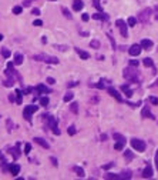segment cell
<instances>
[{"label":"cell","mask_w":158,"mask_h":180,"mask_svg":"<svg viewBox=\"0 0 158 180\" xmlns=\"http://www.w3.org/2000/svg\"><path fill=\"white\" fill-rule=\"evenodd\" d=\"M122 76H124V79L128 80V81H134V83H138V81H140V76H138L137 67H135V69H131V67L124 69Z\"/></svg>","instance_id":"1"},{"label":"cell","mask_w":158,"mask_h":180,"mask_svg":"<svg viewBox=\"0 0 158 180\" xmlns=\"http://www.w3.org/2000/svg\"><path fill=\"white\" fill-rule=\"evenodd\" d=\"M33 60L43 62V63H49V64H57L59 63V59L57 57H53V56H49V54H34L33 56Z\"/></svg>","instance_id":"2"},{"label":"cell","mask_w":158,"mask_h":180,"mask_svg":"<svg viewBox=\"0 0 158 180\" xmlns=\"http://www.w3.org/2000/svg\"><path fill=\"white\" fill-rule=\"evenodd\" d=\"M43 119H46L47 120V124H49V127L51 129V132L54 133V134H60V130H59V124H57V120H56V117H53V116H50V114H43Z\"/></svg>","instance_id":"3"},{"label":"cell","mask_w":158,"mask_h":180,"mask_svg":"<svg viewBox=\"0 0 158 180\" xmlns=\"http://www.w3.org/2000/svg\"><path fill=\"white\" fill-rule=\"evenodd\" d=\"M151 13H152V9H149V7H147V9H144L140 15H138V20L142 23V24H147L148 22H149V17H151Z\"/></svg>","instance_id":"4"},{"label":"cell","mask_w":158,"mask_h":180,"mask_svg":"<svg viewBox=\"0 0 158 180\" xmlns=\"http://www.w3.org/2000/svg\"><path fill=\"white\" fill-rule=\"evenodd\" d=\"M37 110H39V106H34V105L26 106L24 110H23V117H24L27 122H30V120H32V114H33L34 112H37Z\"/></svg>","instance_id":"5"},{"label":"cell","mask_w":158,"mask_h":180,"mask_svg":"<svg viewBox=\"0 0 158 180\" xmlns=\"http://www.w3.org/2000/svg\"><path fill=\"white\" fill-rule=\"evenodd\" d=\"M131 146H132V149H135V152H144L145 150V142L144 140H141V139H132L131 140Z\"/></svg>","instance_id":"6"},{"label":"cell","mask_w":158,"mask_h":180,"mask_svg":"<svg viewBox=\"0 0 158 180\" xmlns=\"http://www.w3.org/2000/svg\"><path fill=\"white\" fill-rule=\"evenodd\" d=\"M141 50H142L141 44H132V46L128 49V53H130L132 57H135V56H138V54L141 53Z\"/></svg>","instance_id":"7"},{"label":"cell","mask_w":158,"mask_h":180,"mask_svg":"<svg viewBox=\"0 0 158 180\" xmlns=\"http://www.w3.org/2000/svg\"><path fill=\"white\" fill-rule=\"evenodd\" d=\"M9 171H10L12 176H17V174L20 173V166H19L17 163H12V164L9 166Z\"/></svg>","instance_id":"8"},{"label":"cell","mask_w":158,"mask_h":180,"mask_svg":"<svg viewBox=\"0 0 158 180\" xmlns=\"http://www.w3.org/2000/svg\"><path fill=\"white\" fill-rule=\"evenodd\" d=\"M142 177H144V179H151V177H152V167H151L149 163H148V164L145 166V169L142 170Z\"/></svg>","instance_id":"9"},{"label":"cell","mask_w":158,"mask_h":180,"mask_svg":"<svg viewBox=\"0 0 158 180\" xmlns=\"http://www.w3.org/2000/svg\"><path fill=\"white\" fill-rule=\"evenodd\" d=\"M141 116H142L144 119H155V116L151 113V110H149V107H148V106H145V107L142 109V112H141Z\"/></svg>","instance_id":"10"},{"label":"cell","mask_w":158,"mask_h":180,"mask_svg":"<svg viewBox=\"0 0 158 180\" xmlns=\"http://www.w3.org/2000/svg\"><path fill=\"white\" fill-rule=\"evenodd\" d=\"M107 90H108V93H110V95H111V96H113V97L117 100V102H122V97L120 96V93L117 92L115 89H113V87H108Z\"/></svg>","instance_id":"11"},{"label":"cell","mask_w":158,"mask_h":180,"mask_svg":"<svg viewBox=\"0 0 158 180\" xmlns=\"http://www.w3.org/2000/svg\"><path fill=\"white\" fill-rule=\"evenodd\" d=\"M34 90H37V92L40 93V95H44V93H51V89H49L47 86H44V84H39Z\"/></svg>","instance_id":"12"},{"label":"cell","mask_w":158,"mask_h":180,"mask_svg":"<svg viewBox=\"0 0 158 180\" xmlns=\"http://www.w3.org/2000/svg\"><path fill=\"white\" fill-rule=\"evenodd\" d=\"M33 142H34V143H37V144H40V146H41V147H44V149H49V147H50V144H49L44 139H41V137H34V139H33Z\"/></svg>","instance_id":"13"},{"label":"cell","mask_w":158,"mask_h":180,"mask_svg":"<svg viewBox=\"0 0 158 180\" xmlns=\"http://www.w3.org/2000/svg\"><path fill=\"white\" fill-rule=\"evenodd\" d=\"M83 7H84L83 0H74V2H73V9H74V12H80Z\"/></svg>","instance_id":"14"},{"label":"cell","mask_w":158,"mask_h":180,"mask_svg":"<svg viewBox=\"0 0 158 180\" xmlns=\"http://www.w3.org/2000/svg\"><path fill=\"white\" fill-rule=\"evenodd\" d=\"M10 153H12V156L14 157V159H19L20 157V144H16V147H12L10 149Z\"/></svg>","instance_id":"15"},{"label":"cell","mask_w":158,"mask_h":180,"mask_svg":"<svg viewBox=\"0 0 158 180\" xmlns=\"http://www.w3.org/2000/svg\"><path fill=\"white\" fill-rule=\"evenodd\" d=\"M152 46H154V43H152V40H149V39H144V40L141 42V47H142V49H145V50L151 49Z\"/></svg>","instance_id":"16"},{"label":"cell","mask_w":158,"mask_h":180,"mask_svg":"<svg viewBox=\"0 0 158 180\" xmlns=\"http://www.w3.org/2000/svg\"><path fill=\"white\" fill-rule=\"evenodd\" d=\"M121 90L124 92L125 97H131V96H132V90L130 89V86H128V84H122V86H121Z\"/></svg>","instance_id":"17"},{"label":"cell","mask_w":158,"mask_h":180,"mask_svg":"<svg viewBox=\"0 0 158 180\" xmlns=\"http://www.w3.org/2000/svg\"><path fill=\"white\" fill-rule=\"evenodd\" d=\"M23 60H24L23 54H22V53H16V54H14V60H13V63H14L16 66H19V64L23 63Z\"/></svg>","instance_id":"18"},{"label":"cell","mask_w":158,"mask_h":180,"mask_svg":"<svg viewBox=\"0 0 158 180\" xmlns=\"http://www.w3.org/2000/svg\"><path fill=\"white\" fill-rule=\"evenodd\" d=\"M120 33H121V36L124 37V39H127L128 37V30H127V23H124V24H121L120 27Z\"/></svg>","instance_id":"19"},{"label":"cell","mask_w":158,"mask_h":180,"mask_svg":"<svg viewBox=\"0 0 158 180\" xmlns=\"http://www.w3.org/2000/svg\"><path fill=\"white\" fill-rule=\"evenodd\" d=\"M76 52L78 53V56H80L83 60H87V59L90 57V53H87V52H84V50H81V49H78V47H76Z\"/></svg>","instance_id":"20"},{"label":"cell","mask_w":158,"mask_h":180,"mask_svg":"<svg viewBox=\"0 0 158 180\" xmlns=\"http://www.w3.org/2000/svg\"><path fill=\"white\" fill-rule=\"evenodd\" d=\"M93 19H95V20H108V15H105V13H95V15H93Z\"/></svg>","instance_id":"21"},{"label":"cell","mask_w":158,"mask_h":180,"mask_svg":"<svg viewBox=\"0 0 158 180\" xmlns=\"http://www.w3.org/2000/svg\"><path fill=\"white\" fill-rule=\"evenodd\" d=\"M124 157H125L127 161H131V160L134 159V153H132L131 150H124Z\"/></svg>","instance_id":"22"},{"label":"cell","mask_w":158,"mask_h":180,"mask_svg":"<svg viewBox=\"0 0 158 180\" xmlns=\"http://www.w3.org/2000/svg\"><path fill=\"white\" fill-rule=\"evenodd\" d=\"M113 139L117 140V142H122V143H125V137H124L122 134H120V133H113Z\"/></svg>","instance_id":"23"},{"label":"cell","mask_w":158,"mask_h":180,"mask_svg":"<svg viewBox=\"0 0 158 180\" xmlns=\"http://www.w3.org/2000/svg\"><path fill=\"white\" fill-rule=\"evenodd\" d=\"M142 63H144L145 67H154V62H152V59H149V57H145V59L142 60Z\"/></svg>","instance_id":"24"},{"label":"cell","mask_w":158,"mask_h":180,"mask_svg":"<svg viewBox=\"0 0 158 180\" xmlns=\"http://www.w3.org/2000/svg\"><path fill=\"white\" fill-rule=\"evenodd\" d=\"M70 110L74 113V114H78V103H76V102H73L71 105H70Z\"/></svg>","instance_id":"25"},{"label":"cell","mask_w":158,"mask_h":180,"mask_svg":"<svg viewBox=\"0 0 158 180\" xmlns=\"http://www.w3.org/2000/svg\"><path fill=\"white\" fill-rule=\"evenodd\" d=\"M16 95H17V100H16V103H17V105H22V100H23V96H22V95H23V92H22L20 89H17V90H16Z\"/></svg>","instance_id":"26"},{"label":"cell","mask_w":158,"mask_h":180,"mask_svg":"<svg viewBox=\"0 0 158 180\" xmlns=\"http://www.w3.org/2000/svg\"><path fill=\"white\" fill-rule=\"evenodd\" d=\"M53 47L57 49V50H60V52H66V50H68V46H66V44H54Z\"/></svg>","instance_id":"27"},{"label":"cell","mask_w":158,"mask_h":180,"mask_svg":"<svg viewBox=\"0 0 158 180\" xmlns=\"http://www.w3.org/2000/svg\"><path fill=\"white\" fill-rule=\"evenodd\" d=\"M74 171L77 173L78 177H84V170H83V167H78V166H77V167H74Z\"/></svg>","instance_id":"28"},{"label":"cell","mask_w":158,"mask_h":180,"mask_svg":"<svg viewBox=\"0 0 158 180\" xmlns=\"http://www.w3.org/2000/svg\"><path fill=\"white\" fill-rule=\"evenodd\" d=\"M90 47H93V49H100V42L98 40H91L90 42Z\"/></svg>","instance_id":"29"},{"label":"cell","mask_w":158,"mask_h":180,"mask_svg":"<svg viewBox=\"0 0 158 180\" xmlns=\"http://www.w3.org/2000/svg\"><path fill=\"white\" fill-rule=\"evenodd\" d=\"M73 97H74V95H73L71 92H68V93L63 97V100H64V102H71V100H73Z\"/></svg>","instance_id":"30"},{"label":"cell","mask_w":158,"mask_h":180,"mask_svg":"<svg viewBox=\"0 0 158 180\" xmlns=\"http://www.w3.org/2000/svg\"><path fill=\"white\" fill-rule=\"evenodd\" d=\"M132 176H131V171L130 170H125V171H122L121 173V179H131Z\"/></svg>","instance_id":"31"},{"label":"cell","mask_w":158,"mask_h":180,"mask_svg":"<svg viewBox=\"0 0 158 180\" xmlns=\"http://www.w3.org/2000/svg\"><path fill=\"white\" fill-rule=\"evenodd\" d=\"M22 12H23V6H14L13 7V13L14 15H20Z\"/></svg>","instance_id":"32"},{"label":"cell","mask_w":158,"mask_h":180,"mask_svg":"<svg viewBox=\"0 0 158 180\" xmlns=\"http://www.w3.org/2000/svg\"><path fill=\"white\" fill-rule=\"evenodd\" d=\"M2 56H3V57H6V59H7V57H10V50H9V49H6V47H3V49H2Z\"/></svg>","instance_id":"33"},{"label":"cell","mask_w":158,"mask_h":180,"mask_svg":"<svg viewBox=\"0 0 158 180\" xmlns=\"http://www.w3.org/2000/svg\"><path fill=\"white\" fill-rule=\"evenodd\" d=\"M124 144H125V143H122V142H117V143L114 144V149H115V150H122V149H124Z\"/></svg>","instance_id":"34"},{"label":"cell","mask_w":158,"mask_h":180,"mask_svg":"<svg viewBox=\"0 0 158 180\" xmlns=\"http://www.w3.org/2000/svg\"><path fill=\"white\" fill-rule=\"evenodd\" d=\"M67 133H68L70 136H74V134L77 133V130H76V127H74V126H70V127L67 129Z\"/></svg>","instance_id":"35"},{"label":"cell","mask_w":158,"mask_h":180,"mask_svg":"<svg viewBox=\"0 0 158 180\" xmlns=\"http://www.w3.org/2000/svg\"><path fill=\"white\" fill-rule=\"evenodd\" d=\"M61 12H63V15H64V16H66L67 19H71V17H73V16L70 15V12H68V10H67L66 7H61Z\"/></svg>","instance_id":"36"},{"label":"cell","mask_w":158,"mask_h":180,"mask_svg":"<svg viewBox=\"0 0 158 180\" xmlns=\"http://www.w3.org/2000/svg\"><path fill=\"white\" fill-rule=\"evenodd\" d=\"M105 179H121V176L113 174V173H107V174H105Z\"/></svg>","instance_id":"37"},{"label":"cell","mask_w":158,"mask_h":180,"mask_svg":"<svg viewBox=\"0 0 158 180\" xmlns=\"http://www.w3.org/2000/svg\"><path fill=\"white\" fill-rule=\"evenodd\" d=\"M127 23H128V26H134V24L137 23V19L131 16V17H128V22H127Z\"/></svg>","instance_id":"38"},{"label":"cell","mask_w":158,"mask_h":180,"mask_svg":"<svg viewBox=\"0 0 158 180\" xmlns=\"http://www.w3.org/2000/svg\"><path fill=\"white\" fill-rule=\"evenodd\" d=\"M40 105L41 106H47L49 105V97H40Z\"/></svg>","instance_id":"39"},{"label":"cell","mask_w":158,"mask_h":180,"mask_svg":"<svg viewBox=\"0 0 158 180\" xmlns=\"http://www.w3.org/2000/svg\"><path fill=\"white\" fill-rule=\"evenodd\" d=\"M30 150H32V144H30V143H26V146H24V153H26V154H29V153H30Z\"/></svg>","instance_id":"40"},{"label":"cell","mask_w":158,"mask_h":180,"mask_svg":"<svg viewBox=\"0 0 158 180\" xmlns=\"http://www.w3.org/2000/svg\"><path fill=\"white\" fill-rule=\"evenodd\" d=\"M32 15H34V16H39V15H40V10H39L37 7H33V9H32Z\"/></svg>","instance_id":"41"},{"label":"cell","mask_w":158,"mask_h":180,"mask_svg":"<svg viewBox=\"0 0 158 180\" xmlns=\"http://www.w3.org/2000/svg\"><path fill=\"white\" fill-rule=\"evenodd\" d=\"M41 24H43V22H41L40 19H37V20H34V22H33V26H37V27H40Z\"/></svg>","instance_id":"42"},{"label":"cell","mask_w":158,"mask_h":180,"mask_svg":"<svg viewBox=\"0 0 158 180\" xmlns=\"http://www.w3.org/2000/svg\"><path fill=\"white\" fill-rule=\"evenodd\" d=\"M130 66L131 67H137L138 66V60H130Z\"/></svg>","instance_id":"43"},{"label":"cell","mask_w":158,"mask_h":180,"mask_svg":"<svg viewBox=\"0 0 158 180\" xmlns=\"http://www.w3.org/2000/svg\"><path fill=\"white\" fill-rule=\"evenodd\" d=\"M113 166H114V163H107V164L103 166V169H104V170H108V169H111Z\"/></svg>","instance_id":"44"},{"label":"cell","mask_w":158,"mask_h":180,"mask_svg":"<svg viewBox=\"0 0 158 180\" xmlns=\"http://www.w3.org/2000/svg\"><path fill=\"white\" fill-rule=\"evenodd\" d=\"M149 102H151L152 105H155V106H158V99H157V97H149Z\"/></svg>","instance_id":"45"},{"label":"cell","mask_w":158,"mask_h":180,"mask_svg":"<svg viewBox=\"0 0 158 180\" xmlns=\"http://www.w3.org/2000/svg\"><path fill=\"white\" fill-rule=\"evenodd\" d=\"M94 6L97 7V10L101 12V6H100V0H94Z\"/></svg>","instance_id":"46"},{"label":"cell","mask_w":158,"mask_h":180,"mask_svg":"<svg viewBox=\"0 0 158 180\" xmlns=\"http://www.w3.org/2000/svg\"><path fill=\"white\" fill-rule=\"evenodd\" d=\"M94 87H97V89H104V84H103V81H98L97 84H93Z\"/></svg>","instance_id":"47"},{"label":"cell","mask_w":158,"mask_h":180,"mask_svg":"<svg viewBox=\"0 0 158 180\" xmlns=\"http://www.w3.org/2000/svg\"><path fill=\"white\" fill-rule=\"evenodd\" d=\"M50 160H51V163H53V166H56V167L59 166V163H57V159H56V157H53V156H51V157H50Z\"/></svg>","instance_id":"48"},{"label":"cell","mask_w":158,"mask_h":180,"mask_svg":"<svg viewBox=\"0 0 158 180\" xmlns=\"http://www.w3.org/2000/svg\"><path fill=\"white\" fill-rule=\"evenodd\" d=\"M81 19H83V22H88V19H90V16H88L87 13H84V15L81 16Z\"/></svg>","instance_id":"49"},{"label":"cell","mask_w":158,"mask_h":180,"mask_svg":"<svg viewBox=\"0 0 158 180\" xmlns=\"http://www.w3.org/2000/svg\"><path fill=\"white\" fill-rule=\"evenodd\" d=\"M77 84H78V81H70V83H67V87H74Z\"/></svg>","instance_id":"50"},{"label":"cell","mask_w":158,"mask_h":180,"mask_svg":"<svg viewBox=\"0 0 158 180\" xmlns=\"http://www.w3.org/2000/svg\"><path fill=\"white\" fill-rule=\"evenodd\" d=\"M47 83H49V84H54V83H56V80H54L53 77H47Z\"/></svg>","instance_id":"51"},{"label":"cell","mask_w":158,"mask_h":180,"mask_svg":"<svg viewBox=\"0 0 158 180\" xmlns=\"http://www.w3.org/2000/svg\"><path fill=\"white\" fill-rule=\"evenodd\" d=\"M108 37H110V42H111V44H113V49H115V42H114V39L108 34Z\"/></svg>","instance_id":"52"},{"label":"cell","mask_w":158,"mask_h":180,"mask_svg":"<svg viewBox=\"0 0 158 180\" xmlns=\"http://www.w3.org/2000/svg\"><path fill=\"white\" fill-rule=\"evenodd\" d=\"M155 166H157V169H158V150H157V153H155Z\"/></svg>","instance_id":"53"},{"label":"cell","mask_w":158,"mask_h":180,"mask_svg":"<svg viewBox=\"0 0 158 180\" xmlns=\"http://www.w3.org/2000/svg\"><path fill=\"white\" fill-rule=\"evenodd\" d=\"M23 6H24V7L30 6V0H24V2H23Z\"/></svg>","instance_id":"54"},{"label":"cell","mask_w":158,"mask_h":180,"mask_svg":"<svg viewBox=\"0 0 158 180\" xmlns=\"http://www.w3.org/2000/svg\"><path fill=\"white\" fill-rule=\"evenodd\" d=\"M7 126H9V132L12 130V126H13V123L10 122V120H7Z\"/></svg>","instance_id":"55"},{"label":"cell","mask_w":158,"mask_h":180,"mask_svg":"<svg viewBox=\"0 0 158 180\" xmlns=\"http://www.w3.org/2000/svg\"><path fill=\"white\" fill-rule=\"evenodd\" d=\"M41 43H44V44L47 43V39H46V36H43V37H41Z\"/></svg>","instance_id":"56"},{"label":"cell","mask_w":158,"mask_h":180,"mask_svg":"<svg viewBox=\"0 0 158 180\" xmlns=\"http://www.w3.org/2000/svg\"><path fill=\"white\" fill-rule=\"evenodd\" d=\"M101 140L105 142V140H107V134H101Z\"/></svg>","instance_id":"57"},{"label":"cell","mask_w":158,"mask_h":180,"mask_svg":"<svg viewBox=\"0 0 158 180\" xmlns=\"http://www.w3.org/2000/svg\"><path fill=\"white\" fill-rule=\"evenodd\" d=\"M155 13H157V15H155V19L158 20V6H155Z\"/></svg>","instance_id":"58"},{"label":"cell","mask_w":158,"mask_h":180,"mask_svg":"<svg viewBox=\"0 0 158 180\" xmlns=\"http://www.w3.org/2000/svg\"><path fill=\"white\" fill-rule=\"evenodd\" d=\"M9 100H10V102H13V100H14V96H13V95H10V96H9Z\"/></svg>","instance_id":"59"},{"label":"cell","mask_w":158,"mask_h":180,"mask_svg":"<svg viewBox=\"0 0 158 180\" xmlns=\"http://www.w3.org/2000/svg\"><path fill=\"white\" fill-rule=\"evenodd\" d=\"M0 159H2V161H3V163H6V159L2 156V153H0Z\"/></svg>","instance_id":"60"},{"label":"cell","mask_w":158,"mask_h":180,"mask_svg":"<svg viewBox=\"0 0 158 180\" xmlns=\"http://www.w3.org/2000/svg\"><path fill=\"white\" fill-rule=\"evenodd\" d=\"M3 40V34H0V42H2Z\"/></svg>","instance_id":"61"},{"label":"cell","mask_w":158,"mask_h":180,"mask_svg":"<svg viewBox=\"0 0 158 180\" xmlns=\"http://www.w3.org/2000/svg\"><path fill=\"white\" fill-rule=\"evenodd\" d=\"M49 2H56V0H49Z\"/></svg>","instance_id":"62"},{"label":"cell","mask_w":158,"mask_h":180,"mask_svg":"<svg viewBox=\"0 0 158 180\" xmlns=\"http://www.w3.org/2000/svg\"><path fill=\"white\" fill-rule=\"evenodd\" d=\"M157 84H158V80H157Z\"/></svg>","instance_id":"63"}]
</instances>
